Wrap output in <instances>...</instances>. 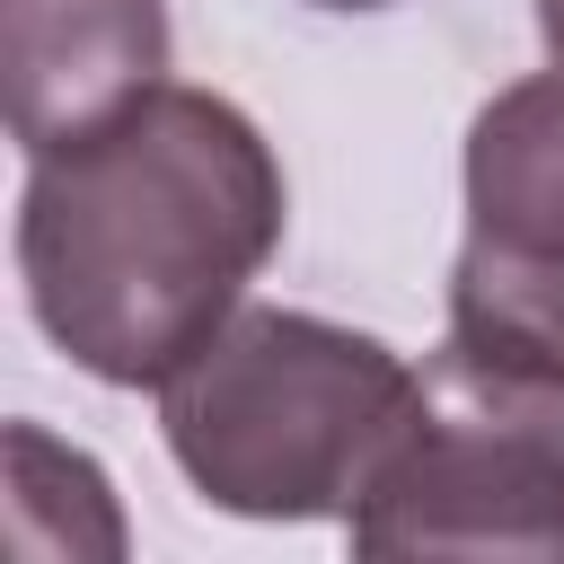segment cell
<instances>
[{
  "label": "cell",
  "mask_w": 564,
  "mask_h": 564,
  "mask_svg": "<svg viewBox=\"0 0 564 564\" xmlns=\"http://www.w3.org/2000/svg\"><path fill=\"white\" fill-rule=\"evenodd\" d=\"M282 159L212 88L159 79L97 132L35 150L18 185V282L70 370L159 388L203 352L282 247Z\"/></svg>",
  "instance_id": "1"
},
{
  "label": "cell",
  "mask_w": 564,
  "mask_h": 564,
  "mask_svg": "<svg viewBox=\"0 0 564 564\" xmlns=\"http://www.w3.org/2000/svg\"><path fill=\"white\" fill-rule=\"evenodd\" d=\"M423 370L361 326L247 300L203 352L159 379V432L185 485L238 520H352Z\"/></svg>",
  "instance_id": "2"
},
{
  "label": "cell",
  "mask_w": 564,
  "mask_h": 564,
  "mask_svg": "<svg viewBox=\"0 0 564 564\" xmlns=\"http://www.w3.org/2000/svg\"><path fill=\"white\" fill-rule=\"evenodd\" d=\"M344 538L352 555H564V388L441 344Z\"/></svg>",
  "instance_id": "3"
},
{
  "label": "cell",
  "mask_w": 564,
  "mask_h": 564,
  "mask_svg": "<svg viewBox=\"0 0 564 564\" xmlns=\"http://www.w3.org/2000/svg\"><path fill=\"white\" fill-rule=\"evenodd\" d=\"M449 344L564 388V62L511 79L467 123V238Z\"/></svg>",
  "instance_id": "4"
},
{
  "label": "cell",
  "mask_w": 564,
  "mask_h": 564,
  "mask_svg": "<svg viewBox=\"0 0 564 564\" xmlns=\"http://www.w3.org/2000/svg\"><path fill=\"white\" fill-rule=\"evenodd\" d=\"M18 150H62L167 79V0H0Z\"/></svg>",
  "instance_id": "5"
},
{
  "label": "cell",
  "mask_w": 564,
  "mask_h": 564,
  "mask_svg": "<svg viewBox=\"0 0 564 564\" xmlns=\"http://www.w3.org/2000/svg\"><path fill=\"white\" fill-rule=\"evenodd\" d=\"M44 520H62L53 555H123V511L106 494V467L62 449L44 423H9V538L18 555L44 546Z\"/></svg>",
  "instance_id": "6"
},
{
  "label": "cell",
  "mask_w": 564,
  "mask_h": 564,
  "mask_svg": "<svg viewBox=\"0 0 564 564\" xmlns=\"http://www.w3.org/2000/svg\"><path fill=\"white\" fill-rule=\"evenodd\" d=\"M538 35H546V53L564 62V0H538Z\"/></svg>",
  "instance_id": "7"
},
{
  "label": "cell",
  "mask_w": 564,
  "mask_h": 564,
  "mask_svg": "<svg viewBox=\"0 0 564 564\" xmlns=\"http://www.w3.org/2000/svg\"><path fill=\"white\" fill-rule=\"evenodd\" d=\"M308 9H335V18H370V9H397V0H308Z\"/></svg>",
  "instance_id": "8"
}]
</instances>
